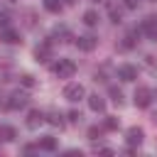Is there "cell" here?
<instances>
[{
  "label": "cell",
  "mask_w": 157,
  "mask_h": 157,
  "mask_svg": "<svg viewBox=\"0 0 157 157\" xmlns=\"http://www.w3.org/2000/svg\"><path fill=\"white\" fill-rule=\"evenodd\" d=\"M83 96H86V91H83V86H81V83H69V86L64 88V98H66V101H71V103L81 101Z\"/></svg>",
  "instance_id": "3"
},
{
  "label": "cell",
  "mask_w": 157,
  "mask_h": 157,
  "mask_svg": "<svg viewBox=\"0 0 157 157\" xmlns=\"http://www.w3.org/2000/svg\"><path fill=\"white\" fill-rule=\"evenodd\" d=\"M44 7L49 12H61V0H44Z\"/></svg>",
  "instance_id": "18"
},
{
  "label": "cell",
  "mask_w": 157,
  "mask_h": 157,
  "mask_svg": "<svg viewBox=\"0 0 157 157\" xmlns=\"http://www.w3.org/2000/svg\"><path fill=\"white\" fill-rule=\"evenodd\" d=\"M142 137H145V130H142V128H137V125H135V128H130V130L125 132V140H128V145H130V147L140 145V142H142Z\"/></svg>",
  "instance_id": "8"
},
{
  "label": "cell",
  "mask_w": 157,
  "mask_h": 157,
  "mask_svg": "<svg viewBox=\"0 0 157 157\" xmlns=\"http://www.w3.org/2000/svg\"><path fill=\"white\" fill-rule=\"evenodd\" d=\"M123 5H125L128 10H135V7H137V0H123Z\"/></svg>",
  "instance_id": "24"
},
{
  "label": "cell",
  "mask_w": 157,
  "mask_h": 157,
  "mask_svg": "<svg viewBox=\"0 0 157 157\" xmlns=\"http://www.w3.org/2000/svg\"><path fill=\"white\" fill-rule=\"evenodd\" d=\"M20 81H22V86H27V88H32V86H34V76H32V74H22V76H20Z\"/></svg>",
  "instance_id": "21"
},
{
  "label": "cell",
  "mask_w": 157,
  "mask_h": 157,
  "mask_svg": "<svg viewBox=\"0 0 157 157\" xmlns=\"http://www.w3.org/2000/svg\"><path fill=\"white\" fill-rule=\"evenodd\" d=\"M108 15H110V22H115V25H118V22H120V17H123V15H120V10H118L115 5H108Z\"/></svg>",
  "instance_id": "19"
},
{
  "label": "cell",
  "mask_w": 157,
  "mask_h": 157,
  "mask_svg": "<svg viewBox=\"0 0 157 157\" xmlns=\"http://www.w3.org/2000/svg\"><path fill=\"white\" fill-rule=\"evenodd\" d=\"M39 147L47 150V152H54V150H56V137H52V135L42 137V140H39Z\"/></svg>",
  "instance_id": "13"
},
{
  "label": "cell",
  "mask_w": 157,
  "mask_h": 157,
  "mask_svg": "<svg viewBox=\"0 0 157 157\" xmlns=\"http://www.w3.org/2000/svg\"><path fill=\"white\" fill-rule=\"evenodd\" d=\"M108 96H110V98H113V101H115L118 105L123 103V91H120L118 86H108Z\"/></svg>",
  "instance_id": "16"
},
{
  "label": "cell",
  "mask_w": 157,
  "mask_h": 157,
  "mask_svg": "<svg viewBox=\"0 0 157 157\" xmlns=\"http://www.w3.org/2000/svg\"><path fill=\"white\" fill-rule=\"evenodd\" d=\"M88 108H91L93 113H103V110H105V101H103L98 93H93V96H88Z\"/></svg>",
  "instance_id": "10"
},
{
  "label": "cell",
  "mask_w": 157,
  "mask_h": 157,
  "mask_svg": "<svg viewBox=\"0 0 157 157\" xmlns=\"http://www.w3.org/2000/svg\"><path fill=\"white\" fill-rule=\"evenodd\" d=\"M140 29H142L152 42H157V17H155V15L145 17V20H142V25H140Z\"/></svg>",
  "instance_id": "4"
},
{
  "label": "cell",
  "mask_w": 157,
  "mask_h": 157,
  "mask_svg": "<svg viewBox=\"0 0 157 157\" xmlns=\"http://www.w3.org/2000/svg\"><path fill=\"white\" fill-rule=\"evenodd\" d=\"M2 39H5L7 44H20V42H22V39H20V34H17L15 29H10V27L2 32Z\"/></svg>",
  "instance_id": "15"
},
{
  "label": "cell",
  "mask_w": 157,
  "mask_h": 157,
  "mask_svg": "<svg viewBox=\"0 0 157 157\" xmlns=\"http://www.w3.org/2000/svg\"><path fill=\"white\" fill-rule=\"evenodd\" d=\"M7 25H10V17H7V15H0V27L7 29Z\"/></svg>",
  "instance_id": "25"
},
{
  "label": "cell",
  "mask_w": 157,
  "mask_h": 157,
  "mask_svg": "<svg viewBox=\"0 0 157 157\" xmlns=\"http://www.w3.org/2000/svg\"><path fill=\"white\" fill-rule=\"evenodd\" d=\"M52 71H54L59 78H69V76L76 74V64H74L71 59H59V61L52 66Z\"/></svg>",
  "instance_id": "1"
},
{
  "label": "cell",
  "mask_w": 157,
  "mask_h": 157,
  "mask_svg": "<svg viewBox=\"0 0 157 157\" xmlns=\"http://www.w3.org/2000/svg\"><path fill=\"white\" fill-rule=\"evenodd\" d=\"M25 105H27V96L20 93V91L12 93V96L5 101V108H7V110H20V108H25Z\"/></svg>",
  "instance_id": "5"
},
{
  "label": "cell",
  "mask_w": 157,
  "mask_h": 157,
  "mask_svg": "<svg viewBox=\"0 0 157 157\" xmlns=\"http://www.w3.org/2000/svg\"><path fill=\"white\" fill-rule=\"evenodd\" d=\"M96 44H98V39H96L93 34H81V37L76 39V47H78L81 52H91V49H96Z\"/></svg>",
  "instance_id": "6"
},
{
  "label": "cell",
  "mask_w": 157,
  "mask_h": 157,
  "mask_svg": "<svg viewBox=\"0 0 157 157\" xmlns=\"http://www.w3.org/2000/svg\"><path fill=\"white\" fill-rule=\"evenodd\" d=\"M132 101H135V105H137V108H147V105L152 103V91H150L147 86H140V88L135 91Z\"/></svg>",
  "instance_id": "2"
},
{
  "label": "cell",
  "mask_w": 157,
  "mask_h": 157,
  "mask_svg": "<svg viewBox=\"0 0 157 157\" xmlns=\"http://www.w3.org/2000/svg\"><path fill=\"white\" fill-rule=\"evenodd\" d=\"M118 78L120 81H135L137 78V69L132 64H123V66H118Z\"/></svg>",
  "instance_id": "7"
},
{
  "label": "cell",
  "mask_w": 157,
  "mask_h": 157,
  "mask_svg": "<svg viewBox=\"0 0 157 157\" xmlns=\"http://www.w3.org/2000/svg\"><path fill=\"white\" fill-rule=\"evenodd\" d=\"M17 137V130L12 125H0V142H12Z\"/></svg>",
  "instance_id": "12"
},
{
  "label": "cell",
  "mask_w": 157,
  "mask_h": 157,
  "mask_svg": "<svg viewBox=\"0 0 157 157\" xmlns=\"http://www.w3.org/2000/svg\"><path fill=\"white\" fill-rule=\"evenodd\" d=\"M69 120H71V123H78V120H81V113H78V110H69Z\"/></svg>",
  "instance_id": "23"
},
{
  "label": "cell",
  "mask_w": 157,
  "mask_h": 157,
  "mask_svg": "<svg viewBox=\"0 0 157 157\" xmlns=\"http://www.w3.org/2000/svg\"><path fill=\"white\" fill-rule=\"evenodd\" d=\"M42 123H44V115H42L39 110H29V115H27V128L34 130V128H39Z\"/></svg>",
  "instance_id": "11"
},
{
  "label": "cell",
  "mask_w": 157,
  "mask_h": 157,
  "mask_svg": "<svg viewBox=\"0 0 157 157\" xmlns=\"http://www.w3.org/2000/svg\"><path fill=\"white\" fill-rule=\"evenodd\" d=\"M91 2H101V0H91Z\"/></svg>",
  "instance_id": "27"
},
{
  "label": "cell",
  "mask_w": 157,
  "mask_h": 157,
  "mask_svg": "<svg viewBox=\"0 0 157 157\" xmlns=\"http://www.w3.org/2000/svg\"><path fill=\"white\" fill-rule=\"evenodd\" d=\"M64 2H66V5H74V2H76V0H64Z\"/></svg>",
  "instance_id": "26"
},
{
  "label": "cell",
  "mask_w": 157,
  "mask_h": 157,
  "mask_svg": "<svg viewBox=\"0 0 157 157\" xmlns=\"http://www.w3.org/2000/svg\"><path fill=\"white\" fill-rule=\"evenodd\" d=\"M34 56H37V61H47V59L52 56V39H44V42L34 49Z\"/></svg>",
  "instance_id": "9"
},
{
  "label": "cell",
  "mask_w": 157,
  "mask_h": 157,
  "mask_svg": "<svg viewBox=\"0 0 157 157\" xmlns=\"http://www.w3.org/2000/svg\"><path fill=\"white\" fill-rule=\"evenodd\" d=\"M98 137H101V130H98L96 125H91V128H88V140H98Z\"/></svg>",
  "instance_id": "22"
},
{
  "label": "cell",
  "mask_w": 157,
  "mask_h": 157,
  "mask_svg": "<svg viewBox=\"0 0 157 157\" xmlns=\"http://www.w3.org/2000/svg\"><path fill=\"white\" fill-rule=\"evenodd\" d=\"M47 123L49 125H54V128H64V120H61V113H49V118H47Z\"/></svg>",
  "instance_id": "17"
},
{
  "label": "cell",
  "mask_w": 157,
  "mask_h": 157,
  "mask_svg": "<svg viewBox=\"0 0 157 157\" xmlns=\"http://www.w3.org/2000/svg\"><path fill=\"white\" fill-rule=\"evenodd\" d=\"M103 128H105V130H118V118H113V115H105V120H103Z\"/></svg>",
  "instance_id": "20"
},
{
  "label": "cell",
  "mask_w": 157,
  "mask_h": 157,
  "mask_svg": "<svg viewBox=\"0 0 157 157\" xmlns=\"http://www.w3.org/2000/svg\"><path fill=\"white\" fill-rule=\"evenodd\" d=\"M83 25L96 27V25H98V12H96V10H86V12H83Z\"/></svg>",
  "instance_id": "14"
}]
</instances>
